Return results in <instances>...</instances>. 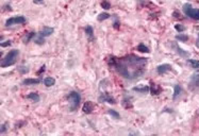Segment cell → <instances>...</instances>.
I'll use <instances>...</instances> for the list:
<instances>
[{
    "label": "cell",
    "instance_id": "obj_25",
    "mask_svg": "<svg viewBox=\"0 0 199 136\" xmlns=\"http://www.w3.org/2000/svg\"><path fill=\"white\" fill-rule=\"evenodd\" d=\"M177 39H179V41H182V42H188V35H181V34H179V35H177L176 36Z\"/></svg>",
    "mask_w": 199,
    "mask_h": 136
},
{
    "label": "cell",
    "instance_id": "obj_10",
    "mask_svg": "<svg viewBox=\"0 0 199 136\" xmlns=\"http://www.w3.org/2000/svg\"><path fill=\"white\" fill-rule=\"evenodd\" d=\"M94 110V104L92 101H86L82 106V111L85 114H90Z\"/></svg>",
    "mask_w": 199,
    "mask_h": 136
},
{
    "label": "cell",
    "instance_id": "obj_13",
    "mask_svg": "<svg viewBox=\"0 0 199 136\" xmlns=\"http://www.w3.org/2000/svg\"><path fill=\"white\" fill-rule=\"evenodd\" d=\"M35 35H36V33H35V32H29V33H26L25 35H23V42L25 43V44H28V43L30 42L31 39H32Z\"/></svg>",
    "mask_w": 199,
    "mask_h": 136
},
{
    "label": "cell",
    "instance_id": "obj_5",
    "mask_svg": "<svg viewBox=\"0 0 199 136\" xmlns=\"http://www.w3.org/2000/svg\"><path fill=\"white\" fill-rule=\"evenodd\" d=\"M182 11L184 12V14L193 19H197L199 20V9H194L190 3H185L182 7Z\"/></svg>",
    "mask_w": 199,
    "mask_h": 136
},
{
    "label": "cell",
    "instance_id": "obj_24",
    "mask_svg": "<svg viewBox=\"0 0 199 136\" xmlns=\"http://www.w3.org/2000/svg\"><path fill=\"white\" fill-rule=\"evenodd\" d=\"M18 71L20 72V73H27V72L29 71V67L28 66H19L18 67Z\"/></svg>",
    "mask_w": 199,
    "mask_h": 136
},
{
    "label": "cell",
    "instance_id": "obj_20",
    "mask_svg": "<svg viewBox=\"0 0 199 136\" xmlns=\"http://www.w3.org/2000/svg\"><path fill=\"white\" fill-rule=\"evenodd\" d=\"M109 17H110L109 13H105V12H103V13H100V14L97 16V20H98V21H103V20H105V19L109 18Z\"/></svg>",
    "mask_w": 199,
    "mask_h": 136
},
{
    "label": "cell",
    "instance_id": "obj_4",
    "mask_svg": "<svg viewBox=\"0 0 199 136\" xmlns=\"http://www.w3.org/2000/svg\"><path fill=\"white\" fill-rule=\"evenodd\" d=\"M54 29L53 28H50V27H44L40 32H38L36 35H38V38L35 39V43L38 44V45H43L44 44V39L45 37H48L51 34L53 33Z\"/></svg>",
    "mask_w": 199,
    "mask_h": 136
},
{
    "label": "cell",
    "instance_id": "obj_23",
    "mask_svg": "<svg viewBox=\"0 0 199 136\" xmlns=\"http://www.w3.org/2000/svg\"><path fill=\"white\" fill-rule=\"evenodd\" d=\"M101 7H102V9L109 10V9L111 8V4H110V2L108 1V0H103V1L101 2Z\"/></svg>",
    "mask_w": 199,
    "mask_h": 136
},
{
    "label": "cell",
    "instance_id": "obj_18",
    "mask_svg": "<svg viewBox=\"0 0 199 136\" xmlns=\"http://www.w3.org/2000/svg\"><path fill=\"white\" fill-rule=\"evenodd\" d=\"M44 83H45L46 86H52V85H54V83H56V80L53 79V78H51V77H48V78H46L45 80H44Z\"/></svg>",
    "mask_w": 199,
    "mask_h": 136
},
{
    "label": "cell",
    "instance_id": "obj_19",
    "mask_svg": "<svg viewBox=\"0 0 199 136\" xmlns=\"http://www.w3.org/2000/svg\"><path fill=\"white\" fill-rule=\"evenodd\" d=\"M182 93V88L180 87V85H175V91H174V96H173V99H177L178 98V96Z\"/></svg>",
    "mask_w": 199,
    "mask_h": 136
},
{
    "label": "cell",
    "instance_id": "obj_1",
    "mask_svg": "<svg viewBox=\"0 0 199 136\" xmlns=\"http://www.w3.org/2000/svg\"><path fill=\"white\" fill-rule=\"evenodd\" d=\"M148 60L146 57H139L135 54H128L123 57H112L109 65L128 80H134L142 76L145 71Z\"/></svg>",
    "mask_w": 199,
    "mask_h": 136
},
{
    "label": "cell",
    "instance_id": "obj_30",
    "mask_svg": "<svg viewBox=\"0 0 199 136\" xmlns=\"http://www.w3.org/2000/svg\"><path fill=\"white\" fill-rule=\"evenodd\" d=\"M173 16H174V17H175V18H177V19H181V18H182V17H181V16H180V14H179V13H178V12H177V11L174 12Z\"/></svg>",
    "mask_w": 199,
    "mask_h": 136
},
{
    "label": "cell",
    "instance_id": "obj_31",
    "mask_svg": "<svg viewBox=\"0 0 199 136\" xmlns=\"http://www.w3.org/2000/svg\"><path fill=\"white\" fill-rule=\"evenodd\" d=\"M43 1L44 0H33V2L35 4H40V3H43Z\"/></svg>",
    "mask_w": 199,
    "mask_h": 136
},
{
    "label": "cell",
    "instance_id": "obj_21",
    "mask_svg": "<svg viewBox=\"0 0 199 136\" xmlns=\"http://www.w3.org/2000/svg\"><path fill=\"white\" fill-rule=\"evenodd\" d=\"M137 50H139V52H143V53L150 52V51H149V48H148V47H146L144 44H139V45L137 46Z\"/></svg>",
    "mask_w": 199,
    "mask_h": 136
},
{
    "label": "cell",
    "instance_id": "obj_27",
    "mask_svg": "<svg viewBox=\"0 0 199 136\" xmlns=\"http://www.w3.org/2000/svg\"><path fill=\"white\" fill-rule=\"evenodd\" d=\"M175 29H176L178 32H182V31L185 30V28H184L182 25H176V26H175Z\"/></svg>",
    "mask_w": 199,
    "mask_h": 136
},
{
    "label": "cell",
    "instance_id": "obj_3",
    "mask_svg": "<svg viewBox=\"0 0 199 136\" xmlns=\"http://www.w3.org/2000/svg\"><path fill=\"white\" fill-rule=\"evenodd\" d=\"M67 100L70 103V111H76L80 105V101H81V96L78 94L77 91H70L69 95L67 96Z\"/></svg>",
    "mask_w": 199,
    "mask_h": 136
},
{
    "label": "cell",
    "instance_id": "obj_11",
    "mask_svg": "<svg viewBox=\"0 0 199 136\" xmlns=\"http://www.w3.org/2000/svg\"><path fill=\"white\" fill-rule=\"evenodd\" d=\"M149 88H150V94L151 95H153V96H155V95H159L160 93L162 91V88L160 85H158V84H153V83H151V85L149 86Z\"/></svg>",
    "mask_w": 199,
    "mask_h": 136
},
{
    "label": "cell",
    "instance_id": "obj_22",
    "mask_svg": "<svg viewBox=\"0 0 199 136\" xmlns=\"http://www.w3.org/2000/svg\"><path fill=\"white\" fill-rule=\"evenodd\" d=\"M188 64L191 65L192 68H195V69L199 68V61L197 60H188Z\"/></svg>",
    "mask_w": 199,
    "mask_h": 136
},
{
    "label": "cell",
    "instance_id": "obj_29",
    "mask_svg": "<svg viewBox=\"0 0 199 136\" xmlns=\"http://www.w3.org/2000/svg\"><path fill=\"white\" fill-rule=\"evenodd\" d=\"M12 44L11 41H7V42H4V43H1V47L3 48V47H8V46H10Z\"/></svg>",
    "mask_w": 199,
    "mask_h": 136
},
{
    "label": "cell",
    "instance_id": "obj_9",
    "mask_svg": "<svg viewBox=\"0 0 199 136\" xmlns=\"http://www.w3.org/2000/svg\"><path fill=\"white\" fill-rule=\"evenodd\" d=\"M170 69H172V65L162 64V65H159L158 67H157V71H158L159 75H164L166 72H168Z\"/></svg>",
    "mask_w": 199,
    "mask_h": 136
},
{
    "label": "cell",
    "instance_id": "obj_7",
    "mask_svg": "<svg viewBox=\"0 0 199 136\" xmlns=\"http://www.w3.org/2000/svg\"><path fill=\"white\" fill-rule=\"evenodd\" d=\"M26 23V18H25V16H14V17L9 18L8 20L5 21V26L10 27V26L20 25V23Z\"/></svg>",
    "mask_w": 199,
    "mask_h": 136
},
{
    "label": "cell",
    "instance_id": "obj_14",
    "mask_svg": "<svg viewBox=\"0 0 199 136\" xmlns=\"http://www.w3.org/2000/svg\"><path fill=\"white\" fill-rule=\"evenodd\" d=\"M40 82H41L40 79H25L23 84V85H36V84H40Z\"/></svg>",
    "mask_w": 199,
    "mask_h": 136
},
{
    "label": "cell",
    "instance_id": "obj_34",
    "mask_svg": "<svg viewBox=\"0 0 199 136\" xmlns=\"http://www.w3.org/2000/svg\"><path fill=\"white\" fill-rule=\"evenodd\" d=\"M198 39H199V38H198Z\"/></svg>",
    "mask_w": 199,
    "mask_h": 136
},
{
    "label": "cell",
    "instance_id": "obj_8",
    "mask_svg": "<svg viewBox=\"0 0 199 136\" xmlns=\"http://www.w3.org/2000/svg\"><path fill=\"white\" fill-rule=\"evenodd\" d=\"M99 100H100V102H108L110 104H115V103H116L115 98H113L109 93H103V94H101Z\"/></svg>",
    "mask_w": 199,
    "mask_h": 136
},
{
    "label": "cell",
    "instance_id": "obj_17",
    "mask_svg": "<svg viewBox=\"0 0 199 136\" xmlns=\"http://www.w3.org/2000/svg\"><path fill=\"white\" fill-rule=\"evenodd\" d=\"M27 97H28V99H30V100H32V101H34V102L40 101V96H38V93H31V94H29Z\"/></svg>",
    "mask_w": 199,
    "mask_h": 136
},
{
    "label": "cell",
    "instance_id": "obj_26",
    "mask_svg": "<svg viewBox=\"0 0 199 136\" xmlns=\"http://www.w3.org/2000/svg\"><path fill=\"white\" fill-rule=\"evenodd\" d=\"M108 112H109L110 115H111V116H113L114 118H116V119H119V118H120L119 114L117 113L116 111H114V110H109Z\"/></svg>",
    "mask_w": 199,
    "mask_h": 136
},
{
    "label": "cell",
    "instance_id": "obj_6",
    "mask_svg": "<svg viewBox=\"0 0 199 136\" xmlns=\"http://www.w3.org/2000/svg\"><path fill=\"white\" fill-rule=\"evenodd\" d=\"M188 88L191 91H196L199 88V71H196L191 77V81L188 84Z\"/></svg>",
    "mask_w": 199,
    "mask_h": 136
},
{
    "label": "cell",
    "instance_id": "obj_32",
    "mask_svg": "<svg viewBox=\"0 0 199 136\" xmlns=\"http://www.w3.org/2000/svg\"><path fill=\"white\" fill-rule=\"evenodd\" d=\"M45 69H46V66H42V68H41V70H40V71H38V75H41L42 72L44 71V70H45Z\"/></svg>",
    "mask_w": 199,
    "mask_h": 136
},
{
    "label": "cell",
    "instance_id": "obj_33",
    "mask_svg": "<svg viewBox=\"0 0 199 136\" xmlns=\"http://www.w3.org/2000/svg\"><path fill=\"white\" fill-rule=\"evenodd\" d=\"M113 27H115L116 29H118V27H119V23H118V21H115V23H113Z\"/></svg>",
    "mask_w": 199,
    "mask_h": 136
},
{
    "label": "cell",
    "instance_id": "obj_28",
    "mask_svg": "<svg viewBox=\"0 0 199 136\" xmlns=\"http://www.w3.org/2000/svg\"><path fill=\"white\" fill-rule=\"evenodd\" d=\"M5 131H7V123H3V125H1V131H0V133L3 134V133H5Z\"/></svg>",
    "mask_w": 199,
    "mask_h": 136
},
{
    "label": "cell",
    "instance_id": "obj_15",
    "mask_svg": "<svg viewBox=\"0 0 199 136\" xmlns=\"http://www.w3.org/2000/svg\"><path fill=\"white\" fill-rule=\"evenodd\" d=\"M84 31H85V33L87 34V36H88L90 41H94V32H93L92 26H86L84 28Z\"/></svg>",
    "mask_w": 199,
    "mask_h": 136
},
{
    "label": "cell",
    "instance_id": "obj_2",
    "mask_svg": "<svg viewBox=\"0 0 199 136\" xmlns=\"http://www.w3.org/2000/svg\"><path fill=\"white\" fill-rule=\"evenodd\" d=\"M18 55H19V51L17 49L11 50V51L2 59V61H1V67L5 68V67L11 66V65H13V64H15V62H16V60H17Z\"/></svg>",
    "mask_w": 199,
    "mask_h": 136
},
{
    "label": "cell",
    "instance_id": "obj_16",
    "mask_svg": "<svg viewBox=\"0 0 199 136\" xmlns=\"http://www.w3.org/2000/svg\"><path fill=\"white\" fill-rule=\"evenodd\" d=\"M173 47H175V48H176V49L178 50V53L180 54L181 57H188V52H185V51H184L183 49H181L180 47L178 46V44H176V43H175V44H173Z\"/></svg>",
    "mask_w": 199,
    "mask_h": 136
},
{
    "label": "cell",
    "instance_id": "obj_12",
    "mask_svg": "<svg viewBox=\"0 0 199 136\" xmlns=\"http://www.w3.org/2000/svg\"><path fill=\"white\" fill-rule=\"evenodd\" d=\"M133 91H139V93H142V94H147L148 91H150V88H149V86H147V85H143V86L133 87Z\"/></svg>",
    "mask_w": 199,
    "mask_h": 136
}]
</instances>
